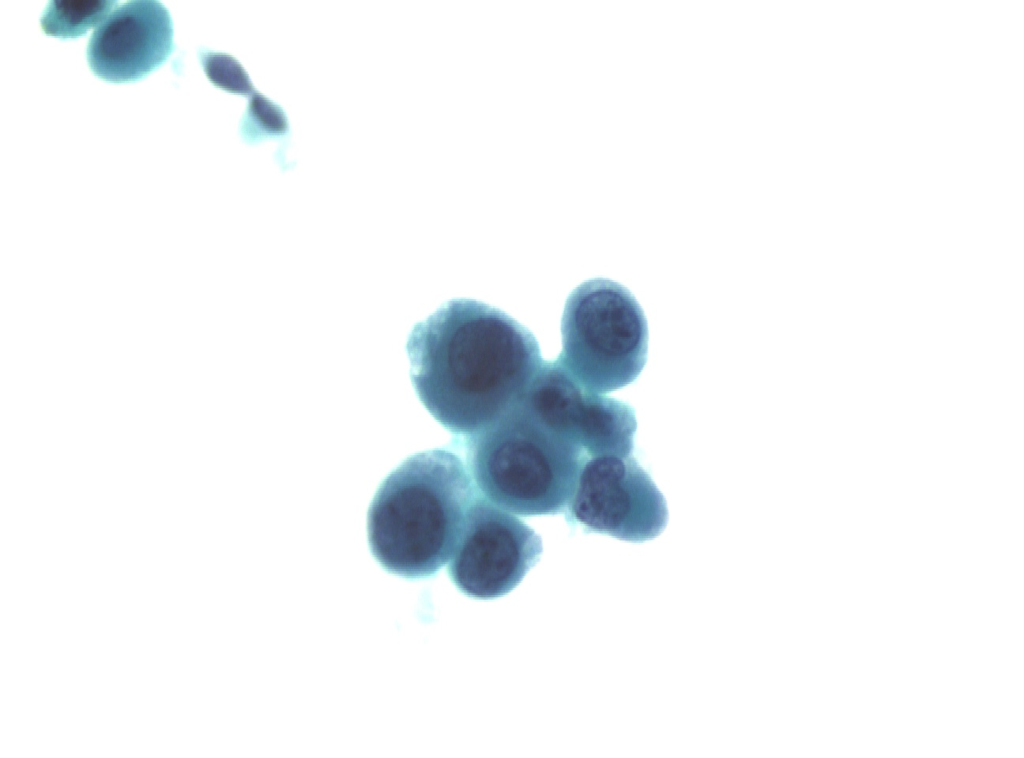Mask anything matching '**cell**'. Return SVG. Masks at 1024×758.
Returning a JSON list of instances; mask_svg holds the SVG:
<instances>
[{
  "instance_id": "6da1fadb",
  "label": "cell",
  "mask_w": 1024,
  "mask_h": 758,
  "mask_svg": "<svg viewBox=\"0 0 1024 758\" xmlns=\"http://www.w3.org/2000/svg\"><path fill=\"white\" fill-rule=\"evenodd\" d=\"M407 353L422 404L445 429L464 437L513 407L544 363L528 328L469 298L446 301L417 323Z\"/></svg>"
},
{
  "instance_id": "7a4b0ae2",
  "label": "cell",
  "mask_w": 1024,
  "mask_h": 758,
  "mask_svg": "<svg viewBox=\"0 0 1024 758\" xmlns=\"http://www.w3.org/2000/svg\"><path fill=\"white\" fill-rule=\"evenodd\" d=\"M478 493L456 454L432 449L411 455L385 477L369 506L373 557L404 578L434 576L450 560Z\"/></svg>"
},
{
  "instance_id": "3957f363",
  "label": "cell",
  "mask_w": 1024,
  "mask_h": 758,
  "mask_svg": "<svg viewBox=\"0 0 1024 758\" xmlns=\"http://www.w3.org/2000/svg\"><path fill=\"white\" fill-rule=\"evenodd\" d=\"M464 445L479 492L520 516L564 513L588 458L543 422L524 396L493 424L466 436Z\"/></svg>"
},
{
  "instance_id": "277c9868",
  "label": "cell",
  "mask_w": 1024,
  "mask_h": 758,
  "mask_svg": "<svg viewBox=\"0 0 1024 758\" xmlns=\"http://www.w3.org/2000/svg\"><path fill=\"white\" fill-rule=\"evenodd\" d=\"M561 335L555 360L591 393L634 382L647 361L645 314L630 290L607 278L587 280L569 294Z\"/></svg>"
},
{
  "instance_id": "5b68a950",
  "label": "cell",
  "mask_w": 1024,
  "mask_h": 758,
  "mask_svg": "<svg viewBox=\"0 0 1024 758\" xmlns=\"http://www.w3.org/2000/svg\"><path fill=\"white\" fill-rule=\"evenodd\" d=\"M564 514L587 532L630 542L657 537L668 522L664 496L632 455L587 458Z\"/></svg>"
},
{
  "instance_id": "8992f818",
  "label": "cell",
  "mask_w": 1024,
  "mask_h": 758,
  "mask_svg": "<svg viewBox=\"0 0 1024 758\" xmlns=\"http://www.w3.org/2000/svg\"><path fill=\"white\" fill-rule=\"evenodd\" d=\"M542 550V540L532 528L479 492L467 512L448 574L469 597H502L522 581Z\"/></svg>"
},
{
  "instance_id": "52a82bcc",
  "label": "cell",
  "mask_w": 1024,
  "mask_h": 758,
  "mask_svg": "<svg viewBox=\"0 0 1024 758\" xmlns=\"http://www.w3.org/2000/svg\"><path fill=\"white\" fill-rule=\"evenodd\" d=\"M524 398L543 422L577 443L588 458L632 455L634 409L586 391L556 360H544Z\"/></svg>"
},
{
  "instance_id": "ba28073f",
  "label": "cell",
  "mask_w": 1024,
  "mask_h": 758,
  "mask_svg": "<svg viewBox=\"0 0 1024 758\" xmlns=\"http://www.w3.org/2000/svg\"><path fill=\"white\" fill-rule=\"evenodd\" d=\"M169 10L159 1L132 0L117 6L92 33L86 50L91 71L111 83L143 79L174 51Z\"/></svg>"
},
{
  "instance_id": "9c48e42d",
  "label": "cell",
  "mask_w": 1024,
  "mask_h": 758,
  "mask_svg": "<svg viewBox=\"0 0 1024 758\" xmlns=\"http://www.w3.org/2000/svg\"><path fill=\"white\" fill-rule=\"evenodd\" d=\"M246 107L238 121V136L242 143L256 147L267 141L277 142L278 147L273 153L274 162L282 172L295 167L296 161L286 158L291 146L292 129L288 114L284 107L255 90L247 97Z\"/></svg>"
},
{
  "instance_id": "30bf717a",
  "label": "cell",
  "mask_w": 1024,
  "mask_h": 758,
  "mask_svg": "<svg viewBox=\"0 0 1024 758\" xmlns=\"http://www.w3.org/2000/svg\"><path fill=\"white\" fill-rule=\"evenodd\" d=\"M117 7L110 0H54L43 11L40 23L45 34L62 39L85 35L99 26Z\"/></svg>"
},
{
  "instance_id": "8fae6325",
  "label": "cell",
  "mask_w": 1024,
  "mask_h": 758,
  "mask_svg": "<svg viewBox=\"0 0 1024 758\" xmlns=\"http://www.w3.org/2000/svg\"><path fill=\"white\" fill-rule=\"evenodd\" d=\"M198 57L208 80L221 91L249 97L257 90L243 64L233 55L201 49Z\"/></svg>"
}]
</instances>
